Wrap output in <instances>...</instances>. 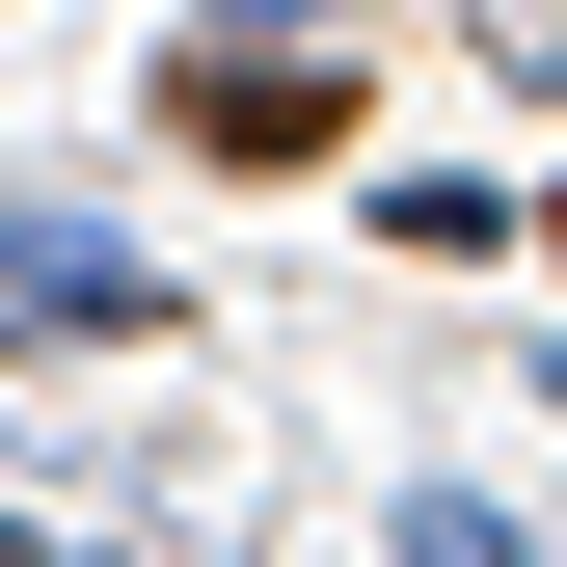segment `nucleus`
<instances>
[{"mask_svg": "<svg viewBox=\"0 0 567 567\" xmlns=\"http://www.w3.org/2000/svg\"><path fill=\"white\" fill-rule=\"evenodd\" d=\"M163 135H189V163H324L351 82H324V54H163Z\"/></svg>", "mask_w": 567, "mask_h": 567, "instance_id": "obj_1", "label": "nucleus"}, {"mask_svg": "<svg viewBox=\"0 0 567 567\" xmlns=\"http://www.w3.org/2000/svg\"><path fill=\"white\" fill-rule=\"evenodd\" d=\"M0 324H82V351H135V324H163V270H109V244H0Z\"/></svg>", "mask_w": 567, "mask_h": 567, "instance_id": "obj_2", "label": "nucleus"}, {"mask_svg": "<svg viewBox=\"0 0 567 567\" xmlns=\"http://www.w3.org/2000/svg\"><path fill=\"white\" fill-rule=\"evenodd\" d=\"M405 567H514V514H460V486H405Z\"/></svg>", "mask_w": 567, "mask_h": 567, "instance_id": "obj_3", "label": "nucleus"}]
</instances>
